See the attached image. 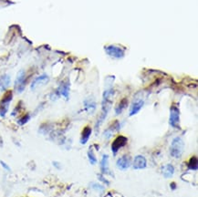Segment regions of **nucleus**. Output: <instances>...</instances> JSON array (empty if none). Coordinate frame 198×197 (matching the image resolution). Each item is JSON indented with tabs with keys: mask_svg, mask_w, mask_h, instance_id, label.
<instances>
[{
	"mask_svg": "<svg viewBox=\"0 0 198 197\" xmlns=\"http://www.w3.org/2000/svg\"><path fill=\"white\" fill-rule=\"evenodd\" d=\"M0 164H1V166L6 170V171H9V172H10L11 171V169H10V167H9V164H7L4 161H0Z\"/></svg>",
	"mask_w": 198,
	"mask_h": 197,
	"instance_id": "nucleus-24",
	"label": "nucleus"
},
{
	"mask_svg": "<svg viewBox=\"0 0 198 197\" xmlns=\"http://www.w3.org/2000/svg\"><path fill=\"white\" fill-rule=\"evenodd\" d=\"M131 165V159L128 154L122 155L121 157H120L116 162V166L121 171H125L129 169Z\"/></svg>",
	"mask_w": 198,
	"mask_h": 197,
	"instance_id": "nucleus-8",
	"label": "nucleus"
},
{
	"mask_svg": "<svg viewBox=\"0 0 198 197\" xmlns=\"http://www.w3.org/2000/svg\"><path fill=\"white\" fill-rule=\"evenodd\" d=\"M29 120H30V115H29V114H25L22 118H20V119L18 121V123H19V125H24V124H26Z\"/></svg>",
	"mask_w": 198,
	"mask_h": 197,
	"instance_id": "nucleus-22",
	"label": "nucleus"
},
{
	"mask_svg": "<svg viewBox=\"0 0 198 197\" xmlns=\"http://www.w3.org/2000/svg\"><path fill=\"white\" fill-rule=\"evenodd\" d=\"M11 82V78L9 74H4L0 76V90H7Z\"/></svg>",
	"mask_w": 198,
	"mask_h": 197,
	"instance_id": "nucleus-17",
	"label": "nucleus"
},
{
	"mask_svg": "<svg viewBox=\"0 0 198 197\" xmlns=\"http://www.w3.org/2000/svg\"><path fill=\"white\" fill-rule=\"evenodd\" d=\"M143 105H144V100H143L142 99L134 100V101H133L132 104L131 105L130 111H129V115H130V116L136 115V114L142 110V108L143 107Z\"/></svg>",
	"mask_w": 198,
	"mask_h": 197,
	"instance_id": "nucleus-11",
	"label": "nucleus"
},
{
	"mask_svg": "<svg viewBox=\"0 0 198 197\" xmlns=\"http://www.w3.org/2000/svg\"><path fill=\"white\" fill-rule=\"evenodd\" d=\"M98 178L101 180V181H102V182H104L105 183H107V184H110V182L107 180V179H105L104 177H103V175H101V174H99L98 175Z\"/></svg>",
	"mask_w": 198,
	"mask_h": 197,
	"instance_id": "nucleus-25",
	"label": "nucleus"
},
{
	"mask_svg": "<svg viewBox=\"0 0 198 197\" xmlns=\"http://www.w3.org/2000/svg\"><path fill=\"white\" fill-rule=\"evenodd\" d=\"M188 169L189 170H193V171H196L198 168V160L196 156H193L189 161H188Z\"/></svg>",
	"mask_w": 198,
	"mask_h": 197,
	"instance_id": "nucleus-20",
	"label": "nucleus"
},
{
	"mask_svg": "<svg viewBox=\"0 0 198 197\" xmlns=\"http://www.w3.org/2000/svg\"><path fill=\"white\" fill-rule=\"evenodd\" d=\"M183 150H184V142H183V139L181 137H175L172 140V141L171 143V147H170L171 156L178 159L182 156Z\"/></svg>",
	"mask_w": 198,
	"mask_h": 197,
	"instance_id": "nucleus-2",
	"label": "nucleus"
},
{
	"mask_svg": "<svg viewBox=\"0 0 198 197\" xmlns=\"http://www.w3.org/2000/svg\"><path fill=\"white\" fill-rule=\"evenodd\" d=\"M101 170L103 174H111L112 173L110 171L109 168V156L107 154H103L101 157Z\"/></svg>",
	"mask_w": 198,
	"mask_h": 197,
	"instance_id": "nucleus-15",
	"label": "nucleus"
},
{
	"mask_svg": "<svg viewBox=\"0 0 198 197\" xmlns=\"http://www.w3.org/2000/svg\"><path fill=\"white\" fill-rule=\"evenodd\" d=\"M107 55L113 59H122L125 56V49L117 45H108L104 48Z\"/></svg>",
	"mask_w": 198,
	"mask_h": 197,
	"instance_id": "nucleus-3",
	"label": "nucleus"
},
{
	"mask_svg": "<svg viewBox=\"0 0 198 197\" xmlns=\"http://www.w3.org/2000/svg\"><path fill=\"white\" fill-rule=\"evenodd\" d=\"M12 99H13L12 90H8L4 94L1 100H0V117H5L6 116Z\"/></svg>",
	"mask_w": 198,
	"mask_h": 197,
	"instance_id": "nucleus-4",
	"label": "nucleus"
},
{
	"mask_svg": "<svg viewBox=\"0 0 198 197\" xmlns=\"http://www.w3.org/2000/svg\"><path fill=\"white\" fill-rule=\"evenodd\" d=\"M128 106V100L126 98H123L122 100H120V102L116 105L115 107V114L116 115H119L121 114Z\"/></svg>",
	"mask_w": 198,
	"mask_h": 197,
	"instance_id": "nucleus-19",
	"label": "nucleus"
},
{
	"mask_svg": "<svg viewBox=\"0 0 198 197\" xmlns=\"http://www.w3.org/2000/svg\"><path fill=\"white\" fill-rule=\"evenodd\" d=\"M120 129H121V124H120V122L118 121H114L105 131H104V137L106 138V139H110V138H111V136L115 133V132H117V131H120Z\"/></svg>",
	"mask_w": 198,
	"mask_h": 197,
	"instance_id": "nucleus-13",
	"label": "nucleus"
},
{
	"mask_svg": "<svg viewBox=\"0 0 198 197\" xmlns=\"http://www.w3.org/2000/svg\"><path fill=\"white\" fill-rule=\"evenodd\" d=\"M127 143H128V138L127 137H125L123 135H119L118 137H116L115 140L111 143V151H112L113 155H116L118 151L121 148L124 147Z\"/></svg>",
	"mask_w": 198,
	"mask_h": 197,
	"instance_id": "nucleus-7",
	"label": "nucleus"
},
{
	"mask_svg": "<svg viewBox=\"0 0 198 197\" xmlns=\"http://www.w3.org/2000/svg\"><path fill=\"white\" fill-rule=\"evenodd\" d=\"M91 133H92V129H91L90 126H86V127H84L83 130H82V132H81L80 144L85 145V144L89 141Z\"/></svg>",
	"mask_w": 198,
	"mask_h": 197,
	"instance_id": "nucleus-16",
	"label": "nucleus"
},
{
	"mask_svg": "<svg viewBox=\"0 0 198 197\" xmlns=\"http://www.w3.org/2000/svg\"><path fill=\"white\" fill-rule=\"evenodd\" d=\"M90 187H91L92 189H94V190L98 191V192H102L104 191V186H102V185H101V184H100V183L92 182V183L90 184Z\"/></svg>",
	"mask_w": 198,
	"mask_h": 197,
	"instance_id": "nucleus-23",
	"label": "nucleus"
},
{
	"mask_svg": "<svg viewBox=\"0 0 198 197\" xmlns=\"http://www.w3.org/2000/svg\"><path fill=\"white\" fill-rule=\"evenodd\" d=\"M169 124L172 128H179L180 124V110L176 104H172L170 108Z\"/></svg>",
	"mask_w": 198,
	"mask_h": 197,
	"instance_id": "nucleus-5",
	"label": "nucleus"
},
{
	"mask_svg": "<svg viewBox=\"0 0 198 197\" xmlns=\"http://www.w3.org/2000/svg\"><path fill=\"white\" fill-rule=\"evenodd\" d=\"M52 163H53V165H54L58 170H60V169H61V165H60V163L59 161H53Z\"/></svg>",
	"mask_w": 198,
	"mask_h": 197,
	"instance_id": "nucleus-26",
	"label": "nucleus"
},
{
	"mask_svg": "<svg viewBox=\"0 0 198 197\" xmlns=\"http://www.w3.org/2000/svg\"><path fill=\"white\" fill-rule=\"evenodd\" d=\"M88 159L90 161V163L92 164V165H95L97 163V158L94 154V151L92 149H90L88 151Z\"/></svg>",
	"mask_w": 198,
	"mask_h": 197,
	"instance_id": "nucleus-21",
	"label": "nucleus"
},
{
	"mask_svg": "<svg viewBox=\"0 0 198 197\" xmlns=\"http://www.w3.org/2000/svg\"><path fill=\"white\" fill-rule=\"evenodd\" d=\"M170 186H171V189H172V190L176 189V183H175V182H172Z\"/></svg>",
	"mask_w": 198,
	"mask_h": 197,
	"instance_id": "nucleus-27",
	"label": "nucleus"
},
{
	"mask_svg": "<svg viewBox=\"0 0 198 197\" xmlns=\"http://www.w3.org/2000/svg\"><path fill=\"white\" fill-rule=\"evenodd\" d=\"M132 166L135 170H142L145 169L147 167V160L144 156L142 155H137L135 156L133 161H132Z\"/></svg>",
	"mask_w": 198,
	"mask_h": 197,
	"instance_id": "nucleus-12",
	"label": "nucleus"
},
{
	"mask_svg": "<svg viewBox=\"0 0 198 197\" xmlns=\"http://www.w3.org/2000/svg\"><path fill=\"white\" fill-rule=\"evenodd\" d=\"M27 83V77H26V71L21 70L19 71L16 81H15V90L21 93L25 90V86Z\"/></svg>",
	"mask_w": 198,
	"mask_h": 197,
	"instance_id": "nucleus-6",
	"label": "nucleus"
},
{
	"mask_svg": "<svg viewBox=\"0 0 198 197\" xmlns=\"http://www.w3.org/2000/svg\"><path fill=\"white\" fill-rule=\"evenodd\" d=\"M84 105V109L85 110L89 113V114H92L95 110H96V102L93 99L89 98L86 99L83 102Z\"/></svg>",
	"mask_w": 198,
	"mask_h": 197,
	"instance_id": "nucleus-14",
	"label": "nucleus"
},
{
	"mask_svg": "<svg viewBox=\"0 0 198 197\" xmlns=\"http://www.w3.org/2000/svg\"><path fill=\"white\" fill-rule=\"evenodd\" d=\"M2 146H3V139L0 136V147H2Z\"/></svg>",
	"mask_w": 198,
	"mask_h": 197,
	"instance_id": "nucleus-28",
	"label": "nucleus"
},
{
	"mask_svg": "<svg viewBox=\"0 0 198 197\" xmlns=\"http://www.w3.org/2000/svg\"><path fill=\"white\" fill-rule=\"evenodd\" d=\"M162 173L165 178H171L174 174V167L173 165L168 163L162 167Z\"/></svg>",
	"mask_w": 198,
	"mask_h": 197,
	"instance_id": "nucleus-18",
	"label": "nucleus"
},
{
	"mask_svg": "<svg viewBox=\"0 0 198 197\" xmlns=\"http://www.w3.org/2000/svg\"><path fill=\"white\" fill-rule=\"evenodd\" d=\"M49 81H50V77L47 74H42V75L39 76L38 78H36L32 81V83L30 85V89L32 90H35L36 89H38L39 87H41L43 85H46Z\"/></svg>",
	"mask_w": 198,
	"mask_h": 197,
	"instance_id": "nucleus-9",
	"label": "nucleus"
},
{
	"mask_svg": "<svg viewBox=\"0 0 198 197\" xmlns=\"http://www.w3.org/2000/svg\"><path fill=\"white\" fill-rule=\"evenodd\" d=\"M70 82H69V81H64V82H62V83L59 86L58 90H56V95H57L58 97L62 96V97H64L66 100H68V99H69V96H70Z\"/></svg>",
	"mask_w": 198,
	"mask_h": 197,
	"instance_id": "nucleus-10",
	"label": "nucleus"
},
{
	"mask_svg": "<svg viewBox=\"0 0 198 197\" xmlns=\"http://www.w3.org/2000/svg\"><path fill=\"white\" fill-rule=\"evenodd\" d=\"M114 96V90L112 88H109L104 90L103 95H102V101H101V115L98 118V121L95 124V131L98 132L99 129L101 128V124L104 122L105 119L108 116V113L111 108L112 104V100Z\"/></svg>",
	"mask_w": 198,
	"mask_h": 197,
	"instance_id": "nucleus-1",
	"label": "nucleus"
}]
</instances>
